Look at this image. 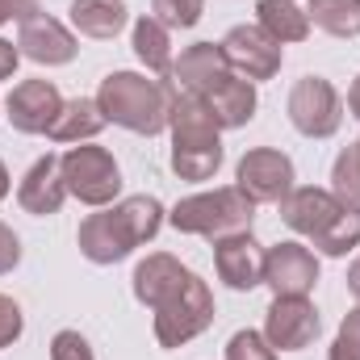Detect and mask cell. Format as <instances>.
<instances>
[{
    "instance_id": "obj_1",
    "label": "cell",
    "mask_w": 360,
    "mask_h": 360,
    "mask_svg": "<svg viewBox=\"0 0 360 360\" xmlns=\"http://www.w3.org/2000/svg\"><path fill=\"white\" fill-rule=\"evenodd\" d=\"M160 226H164V205L155 197L139 193V197H126V201L84 218L76 243H80L84 260H92V264H117L134 248L151 243L160 235Z\"/></svg>"
},
{
    "instance_id": "obj_2",
    "label": "cell",
    "mask_w": 360,
    "mask_h": 360,
    "mask_svg": "<svg viewBox=\"0 0 360 360\" xmlns=\"http://www.w3.org/2000/svg\"><path fill=\"white\" fill-rule=\"evenodd\" d=\"M281 218L289 231L306 235L323 256H348L352 248H360V205L335 197L331 188H293L281 201Z\"/></svg>"
},
{
    "instance_id": "obj_3",
    "label": "cell",
    "mask_w": 360,
    "mask_h": 360,
    "mask_svg": "<svg viewBox=\"0 0 360 360\" xmlns=\"http://www.w3.org/2000/svg\"><path fill=\"white\" fill-rule=\"evenodd\" d=\"M168 130H172V172L180 180H210L222 164V139H218V122L210 113V105L197 92H184L172 84V113H168Z\"/></svg>"
},
{
    "instance_id": "obj_4",
    "label": "cell",
    "mask_w": 360,
    "mask_h": 360,
    "mask_svg": "<svg viewBox=\"0 0 360 360\" xmlns=\"http://www.w3.org/2000/svg\"><path fill=\"white\" fill-rule=\"evenodd\" d=\"M96 105H101L105 122L151 139V134L168 130L172 80H147V76H139V72H113V76L101 80Z\"/></svg>"
},
{
    "instance_id": "obj_5",
    "label": "cell",
    "mask_w": 360,
    "mask_h": 360,
    "mask_svg": "<svg viewBox=\"0 0 360 360\" xmlns=\"http://www.w3.org/2000/svg\"><path fill=\"white\" fill-rule=\"evenodd\" d=\"M256 205L231 184V188H214V193H193L172 205L168 222L180 235H201V239H222L235 231H252Z\"/></svg>"
},
{
    "instance_id": "obj_6",
    "label": "cell",
    "mask_w": 360,
    "mask_h": 360,
    "mask_svg": "<svg viewBox=\"0 0 360 360\" xmlns=\"http://www.w3.org/2000/svg\"><path fill=\"white\" fill-rule=\"evenodd\" d=\"M210 323H214V293L197 272L188 276L184 289H176L168 302L155 306V340L164 348H180V344L197 340Z\"/></svg>"
},
{
    "instance_id": "obj_7",
    "label": "cell",
    "mask_w": 360,
    "mask_h": 360,
    "mask_svg": "<svg viewBox=\"0 0 360 360\" xmlns=\"http://www.w3.org/2000/svg\"><path fill=\"white\" fill-rule=\"evenodd\" d=\"M59 168L68 193L84 205H109L122 188V172L105 147H72L68 155H59Z\"/></svg>"
},
{
    "instance_id": "obj_8",
    "label": "cell",
    "mask_w": 360,
    "mask_h": 360,
    "mask_svg": "<svg viewBox=\"0 0 360 360\" xmlns=\"http://www.w3.org/2000/svg\"><path fill=\"white\" fill-rule=\"evenodd\" d=\"M235 188L252 201V205H281L293 193V160L276 147H256L239 160Z\"/></svg>"
},
{
    "instance_id": "obj_9",
    "label": "cell",
    "mask_w": 360,
    "mask_h": 360,
    "mask_svg": "<svg viewBox=\"0 0 360 360\" xmlns=\"http://www.w3.org/2000/svg\"><path fill=\"white\" fill-rule=\"evenodd\" d=\"M289 122L306 139H331L344 122V101L323 76H302L289 92Z\"/></svg>"
},
{
    "instance_id": "obj_10",
    "label": "cell",
    "mask_w": 360,
    "mask_h": 360,
    "mask_svg": "<svg viewBox=\"0 0 360 360\" xmlns=\"http://www.w3.org/2000/svg\"><path fill=\"white\" fill-rule=\"evenodd\" d=\"M218 46H222L231 72L243 76V80H252V84L256 80H272L281 72V59H285V46L272 34H264L260 25H235Z\"/></svg>"
},
{
    "instance_id": "obj_11",
    "label": "cell",
    "mask_w": 360,
    "mask_h": 360,
    "mask_svg": "<svg viewBox=\"0 0 360 360\" xmlns=\"http://www.w3.org/2000/svg\"><path fill=\"white\" fill-rule=\"evenodd\" d=\"M264 285L276 297H306L319 285V260L306 243H276L264 252Z\"/></svg>"
},
{
    "instance_id": "obj_12",
    "label": "cell",
    "mask_w": 360,
    "mask_h": 360,
    "mask_svg": "<svg viewBox=\"0 0 360 360\" xmlns=\"http://www.w3.org/2000/svg\"><path fill=\"white\" fill-rule=\"evenodd\" d=\"M17 51L25 55V59H34V63H42V68H59V63H72L76 59V38H72V30L63 25V21H55L51 13H30L25 21H21V30H17Z\"/></svg>"
},
{
    "instance_id": "obj_13",
    "label": "cell",
    "mask_w": 360,
    "mask_h": 360,
    "mask_svg": "<svg viewBox=\"0 0 360 360\" xmlns=\"http://www.w3.org/2000/svg\"><path fill=\"white\" fill-rule=\"evenodd\" d=\"M214 269L235 293H248V289L264 285V248L252 239V231L222 235V239H214Z\"/></svg>"
},
{
    "instance_id": "obj_14",
    "label": "cell",
    "mask_w": 360,
    "mask_h": 360,
    "mask_svg": "<svg viewBox=\"0 0 360 360\" xmlns=\"http://www.w3.org/2000/svg\"><path fill=\"white\" fill-rule=\"evenodd\" d=\"M319 335V310L306 297H272L264 319V340L281 352H302Z\"/></svg>"
},
{
    "instance_id": "obj_15",
    "label": "cell",
    "mask_w": 360,
    "mask_h": 360,
    "mask_svg": "<svg viewBox=\"0 0 360 360\" xmlns=\"http://www.w3.org/2000/svg\"><path fill=\"white\" fill-rule=\"evenodd\" d=\"M4 109H8L4 117L13 122V130H21V134H46L55 126L59 109H63V96H59V89L51 80H21L17 89L8 92Z\"/></svg>"
},
{
    "instance_id": "obj_16",
    "label": "cell",
    "mask_w": 360,
    "mask_h": 360,
    "mask_svg": "<svg viewBox=\"0 0 360 360\" xmlns=\"http://www.w3.org/2000/svg\"><path fill=\"white\" fill-rule=\"evenodd\" d=\"M226 76H235V72H231L222 46H214V42H193L172 63V84L184 92H197V96H210Z\"/></svg>"
},
{
    "instance_id": "obj_17",
    "label": "cell",
    "mask_w": 360,
    "mask_h": 360,
    "mask_svg": "<svg viewBox=\"0 0 360 360\" xmlns=\"http://www.w3.org/2000/svg\"><path fill=\"white\" fill-rule=\"evenodd\" d=\"M63 197H68V184H63L59 155H42V160H34V168L25 172L21 188H17L21 210L34 214V218H46V214H59Z\"/></svg>"
},
{
    "instance_id": "obj_18",
    "label": "cell",
    "mask_w": 360,
    "mask_h": 360,
    "mask_svg": "<svg viewBox=\"0 0 360 360\" xmlns=\"http://www.w3.org/2000/svg\"><path fill=\"white\" fill-rule=\"evenodd\" d=\"M188 276L193 272L180 264L176 256H168V252H155V256H147L139 269H134V297L143 302V306H160V302H168L176 289L188 285Z\"/></svg>"
},
{
    "instance_id": "obj_19",
    "label": "cell",
    "mask_w": 360,
    "mask_h": 360,
    "mask_svg": "<svg viewBox=\"0 0 360 360\" xmlns=\"http://www.w3.org/2000/svg\"><path fill=\"white\" fill-rule=\"evenodd\" d=\"M201 101L210 105V113H214V122L222 130H239V126H248L256 117V84L243 80V76H226L218 89L210 96H201Z\"/></svg>"
},
{
    "instance_id": "obj_20",
    "label": "cell",
    "mask_w": 360,
    "mask_h": 360,
    "mask_svg": "<svg viewBox=\"0 0 360 360\" xmlns=\"http://www.w3.org/2000/svg\"><path fill=\"white\" fill-rule=\"evenodd\" d=\"M72 25L84 34V38H117L122 25L130 21V8L122 0H72Z\"/></svg>"
},
{
    "instance_id": "obj_21",
    "label": "cell",
    "mask_w": 360,
    "mask_h": 360,
    "mask_svg": "<svg viewBox=\"0 0 360 360\" xmlns=\"http://www.w3.org/2000/svg\"><path fill=\"white\" fill-rule=\"evenodd\" d=\"M101 130H105L101 105L89 101V96H76V101H63V109H59V117H55V126L46 134L55 143H84V139H96Z\"/></svg>"
},
{
    "instance_id": "obj_22",
    "label": "cell",
    "mask_w": 360,
    "mask_h": 360,
    "mask_svg": "<svg viewBox=\"0 0 360 360\" xmlns=\"http://www.w3.org/2000/svg\"><path fill=\"white\" fill-rule=\"evenodd\" d=\"M256 25L272 34L281 46L285 42H306V34H310V17H306V8H297L293 0H260L256 4Z\"/></svg>"
},
{
    "instance_id": "obj_23",
    "label": "cell",
    "mask_w": 360,
    "mask_h": 360,
    "mask_svg": "<svg viewBox=\"0 0 360 360\" xmlns=\"http://www.w3.org/2000/svg\"><path fill=\"white\" fill-rule=\"evenodd\" d=\"M134 55L147 63V72H155L160 80H172V38L155 17H139L134 21Z\"/></svg>"
},
{
    "instance_id": "obj_24",
    "label": "cell",
    "mask_w": 360,
    "mask_h": 360,
    "mask_svg": "<svg viewBox=\"0 0 360 360\" xmlns=\"http://www.w3.org/2000/svg\"><path fill=\"white\" fill-rule=\"evenodd\" d=\"M306 17H310V25H319L331 38H356L360 34V0H310Z\"/></svg>"
},
{
    "instance_id": "obj_25",
    "label": "cell",
    "mask_w": 360,
    "mask_h": 360,
    "mask_svg": "<svg viewBox=\"0 0 360 360\" xmlns=\"http://www.w3.org/2000/svg\"><path fill=\"white\" fill-rule=\"evenodd\" d=\"M205 13V0H151V17L164 30H193Z\"/></svg>"
},
{
    "instance_id": "obj_26",
    "label": "cell",
    "mask_w": 360,
    "mask_h": 360,
    "mask_svg": "<svg viewBox=\"0 0 360 360\" xmlns=\"http://www.w3.org/2000/svg\"><path fill=\"white\" fill-rule=\"evenodd\" d=\"M331 193L344 197V201H352V205H360V147L356 143L348 151H340V160L331 168Z\"/></svg>"
},
{
    "instance_id": "obj_27",
    "label": "cell",
    "mask_w": 360,
    "mask_h": 360,
    "mask_svg": "<svg viewBox=\"0 0 360 360\" xmlns=\"http://www.w3.org/2000/svg\"><path fill=\"white\" fill-rule=\"evenodd\" d=\"M226 360H276V348L264 340V331H235L226 344Z\"/></svg>"
},
{
    "instance_id": "obj_28",
    "label": "cell",
    "mask_w": 360,
    "mask_h": 360,
    "mask_svg": "<svg viewBox=\"0 0 360 360\" xmlns=\"http://www.w3.org/2000/svg\"><path fill=\"white\" fill-rule=\"evenodd\" d=\"M327 360H360V306L340 323V335H335Z\"/></svg>"
},
{
    "instance_id": "obj_29",
    "label": "cell",
    "mask_w": 360,
    "mask_h": 360,
    "mask_svg": "<svg viewBox=\"0 0 360 360\" xmlns=\"http://www.w3.org/2000/svg\"><path fill=\"white\" fill-rule=\"evenodd\" d=\"M51 360H96L89 348V340L80 331H59L51 340Z\"/></svg>"
},
{
    "instance_id": "obj_30",
    "label": "cell",
    "mask_w": 360,
    "mask_h": 360,
    "mask_svg": "<svg viewBox=\"0 0 360 360\" xmlns=\"http://www.w3.org/2000/svg\"><path fill=\"white\" fill-rule=\"evenodd\" d=\"M21 327H25L21 306H17L13 297H4V293H0V348H13V344L21 340Z\"/></svg>"
},
{
    "instance_id": "obj_31",
    "label": "cell",
    "mask_w": 360,
    "mask_h": 360,
    "mask_svg": "<svg viewBox=\"0 0 360 360\" xmlns=\"http://www.w3.org/2000/svg\"><path fill=\"white\" fill-rule=\"evenodd\" d=\"M17 260H21V243H17V235L0 222V272H13Z\"/></svg>"
},
{
    "instance_id": "obj_32",
    "label": "cell",
    "mask_w": 360,
    "mask_h": 360,
    "mask_svg": "<svg viewBox=\"0 0 360 360\" xmlns=\"http://www.w3.org/2000/svg\"><path fill=\"white\" fill-rule=\"evenodd\" d=\"M30 13H38V0H0V25H4V21H13V17H17V21H25Z\"/></svg>"
},
{
    "instance_id": "obj_33",
    "label": "cell",
    "mask_w": 360,
    "mask_h": 360,
    "mask_svg": "<svg viewBox=\"0 0 360 360\" xmlns=\"http://www.w3.org/2000/svg\"><path fill=\"white\" fill-rule=\"evenodd\" d=\"M17 59H21V51H17L13 42L0 38V80H8V76L17 72Z\"/></svg>"
},
{
    "instance_id": "obj_34",
    "label": "cell",
    "mask_w": 360,
    "mask_h": 360,
    "mask_svg": "<svg viewBox=\"0 0 360 360\" xmlns=\"http://www.w3.org/2000/svg\"><path fill=\"white\" fill-rule=\"evenodd\" d=\"M348 289H352V297L360 302V256H356V264L348 269Z\"/></svg>"
},
{
    "instance_id": "obj_35",
    "label": "cell",
    "mask_w": 360,
    "mask_h": 360,
    "mask_svg": "<svg viewBox=\"0 0 360 360\" xmlns=\"http://www.w3.org/2000/svg\"><path fill=\"white\" fill-rule=\"evenodd\" d=\"M348 109H352V117L360 122V76H356V84L348 89Z\"/></svg>"
},
{
    "instance_id": "obj_36",
    "label": "cell",
    "mask_w": 360,
    "mask_h": 360,
    "mask_svg": "<svg viewBox=\"0 0 360 360\" xmlns=\"http://www.w3.org/2000/svg\"><path fill=\"white\" fill-rule=\"evenodd\" d=\"M4 193H8V168L0 164V201H4Z\"/></svg>"
},
{
    "instance_id": "obj_37",
    "label": "cell",
    "mask_w": 360,
    "mask_h": 360,
    "mask_svg": "<svg viewBox=\"0 0 360 360\" xmlns=\"http://www.w3.org/2000/svg\"><path fill=\"white\" fill-rule=\"evenodd\" d=\"M356 147H360V139H356Z\"/></svg>"
}]
</instances>
